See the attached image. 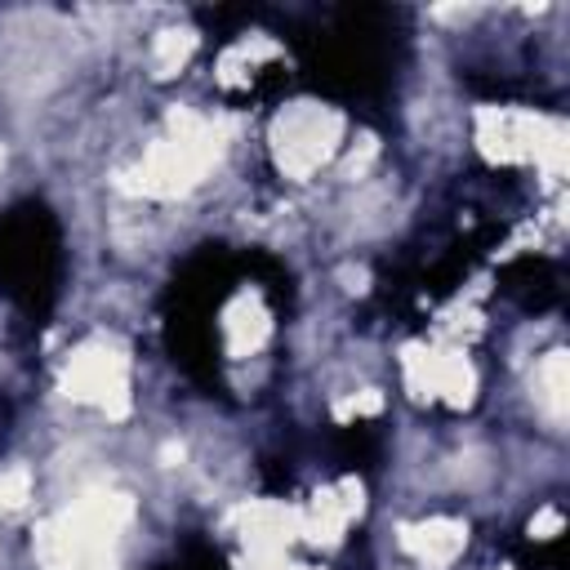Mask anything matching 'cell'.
Segmentation results:
<instances>
[{
  "label": "cell",
  "mask_w": 570,
  "mask_h": 570,
  "mask_svg": "<svg viewBox=\"0 0 570 570\" xmlns=\"http://www.w3.org/2000/svg\"><path fill=\"white\" fill-rule=\"evenodd\" d=\"M338 138V116L321 111V107H294L289 116L276 120V160L289 174H312Z\"/></svg>",
  "instance_id": "6da1fadb"
},
{
  "label": "cell",
  "mask_w": 570,
  "mask_h": 570,
  "mask_svg": "<svg viewBox=\"0 0 570 570\" xmlns=\"http://www.w3.org/2000/svg\"><path fill=\"white\" fill-rule=\"evenodd\" d=\"M67 387L76 396H89V401H102V405L111 401V410L120 414L125 410V361L111 356V352H102V347H89V352H80L71 361Z\"/></svg>",
  "instance_id": "7a4b0ae2"
},
{
  "label": "cell",
  "mask_w": 570,
  "mask_h": 570,
  "mask_svg": "<svg viewBox=\"0 0 570 570\" xmlns=\"http://www.w3.org/2000/svg\"><path fill=\"white\" fill-rule=\"evenodd\" d=\"M405 548L419 561H428V566H445L463 548V525L459 521H423V525H410L405 530Z\"/></svg>",
  "instance_id": "3957f363"
},
{
  "label": "cell",
  "mask_w": 570,
  "mask_h": 570,
  "mask_svg": "<svg viewBox=\"0 0 570 570\" xmlns=\"http://www.w3.org/2000/svg\"><path fill=\"white\" fill-rule=\"evenodd\" d=\"M263 312L254 307V298H240L232 312H227V338H232V347L236 352H245V347H258V338H263Z\"/></svg>",
  "instance_id": "277c9868"
},
{
  "label": "cell",
  "mask_w": 570,
  "mask_h": 570,
  "mask_svg": "<svg viewBox=\"0 0 570 570\" xmlns=\"http://www.w3.org/2000/svg\"><path fill=\"white\" fill-rule=\"evenodd\" d=\"M187 53H191V36H187V31H165V36L156 40V67H160L165 76H169Z\"/></svg>",
  "instance_id": "5b68a950"
},
{
  "label": "cell",
  "mask_w": 570,
  "mask_h": 570,
  "mask_svg": "<svg viewBox=\"0 0 570 570\" xmlns=\"http://www.w3.org/2000/svg\"><path fill=\"white\" fill-rule=\"evenodd\" d=\"M543 379H548V392H543V396H548V405H552V410H561V396H566V392H561V387H566V361H561V352H552V356H548Z\"/></svg>",
  "instance_id": "8992f818"
},
{
  "label": "cell",
  "mask_w": 570,
  "mask_h": 570,
  "mask_svg": "<svg viewBox=\"0 0 570 570\" xmlns=\"http://www.w3.org/2000/svg\"><path fill=\"white\" fill-rule=\"evenodd\" d=\"M22 499H27V472L0 476V503H4V508H18Z\"/></svg>",
  "instance_id": "52a82bcc"
}]
</instances>
